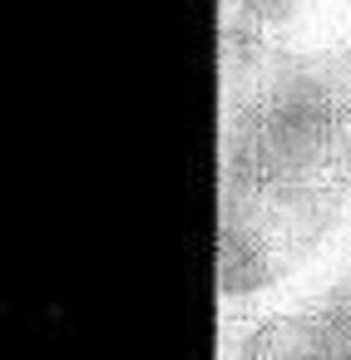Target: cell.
I'll return each instance as SVG.
<instances>
[{
    "label": "cell",
    "instance_id": "3",
    "mask_svg": "<svg viewBox=\"0 0 351 360\" xmlns=\"http://www.w3.org/2000/svg\"><path fill=\"white\" fill-rule=\"evenodd\" d=\"M218 6H223L218 30H242L267 45H297L312 0H218Z\"/></svg>",
    "mask_w": 351,
    "mask_h": 360
},
{
    "label": "cell",
    "instance_id": "2",
    "mask_svg": "<svg viewBox=\"0 0 351 360\" xmlns=\"http://www.w3.org/2000/svg\"><path fill=\"white\" fill-rule=\"evenodd\" d=\"M223 360H351V266L292 306L228 321Z\"/></svg>",
    "mask_w": 351,
    "mask_h": 360
},
{
    "label": "cell",
    "instance_id": "1",
    "mask_svg": "<svg viewBox=\"0 0 351 360\" xmlns=\"http://www.w3.org/2000/svg\"><path fill=\"white\" fill-rule=\"evenodd\" d=\"M218 301L257 316L351 217V35L267 45L218 30Z\"/></svg>",
    "mask_w": 351,
    "mask_h": 360
}]
</instances>
